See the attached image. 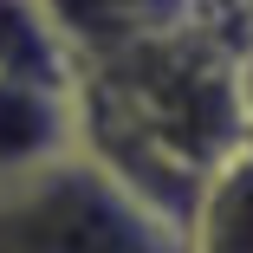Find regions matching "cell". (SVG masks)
<instances>
[{"label":"cell","mask_w":253,"mask_h":253,"mask_svg":"<svg viewBox=\"0 0 253 253\" xmlns=\"http://www.w3.org/2000/svg\"><path fill=\"white\" fill-rule=\"evenodd\" d=\"M0 78L59 84V91L78 84V59L65 52V39L39 0H0Z\"/></svg>","instance_id":"8992f818"},{"label":"cell","mask_w":253,"mask_h":253,"mask_svg":"<svg viewBox=\"0 0 253 253\" xmlns=\"http://www.w3.org/2000/svg\"><path fill=\"white\" fill-rule=\"evenodd\" d=\"M234 65L240 45L214 26L208 0L188 26L78 65V149L175 234L188 227L201 175L247 143Z\"/></svg>","instance_id":"6da1fadb"},{"label":"cell","mask_w":253,"mask_h":253,"mask_svg":"<svg viewBox=\"0 0 253 253\" xmlns=\"http://www.w3.org/2000/svg\"><path fill=\"white\" fill-rule=\"evenodd\" d=\"M182 253H253V136L201 175L182 227Z\"/></svg>","instance_id":"5b68a950"},{"label":"cell","mask_w":253,"mask_h":253,"mask_svg":"<svg viewBox=\"0 0 253 253\" xmlns=\"http://www.w3.org/2000/svg\"><path fill=\"white\" fill-rule=\"evenodd\" d=\"M0 253H182V234L84 149L0 182Z\"/></svg>","instance_id":"7a4b0ae2"},{"label":"cell","mask_w":253,"mask_h":253,"mask_svg":"<svg viewBox=\"0 0 253 253\" xmlns=\"http://www.w3.org/2000/svg\"><path fill=\"white\" fill-rule=\"evenodd\" d=\"M39 7L59 26L65 52L78 65H97V59H117L156 33L188 26L201 13V0H39Z\"/></svg>","instance_id":"3957f363"},{"label":"cell","mask_w":253,"mask_h":253,"mask_svg":"<svg viewBox=\"0 0 253 253\" xmlns=\"http://www.w3.org/2000/svg\"><path fill=\"white\" fill-rule=\"evenodd\" d=\"M234 84H240V124L253 136V39L240 45V65H234Z\"/></svg>","instance_id":"52a82bcc"},{"label":"cell","mask_w":253,"mask_h":253,"mask_svg":"<svg viewBox=\"0 0 253 253\" xmlns=\"http://www.w3.org/2000/svg\"><path fill=\"white\" fill-rule=\"evenodd\" d=\"M78 149V84H20L0 78V182L33 175Z\"/></svg>","instance_id":"277c9868"}]
</instances>
